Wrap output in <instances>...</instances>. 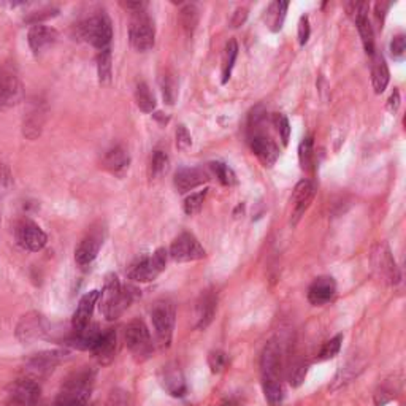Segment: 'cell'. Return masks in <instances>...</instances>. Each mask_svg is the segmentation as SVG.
I'll use <instances>...</instances> for the list:
<instances>
[{"label": "cell", "mask_w": 406, "mask_h": 406, "mask_svg": "<svg viewBox=\"0 0 406 406\" xmlns=\"http://www.w3.org/2000/svg\"><path fill=\"white\" fill-rule=\"evenodd\" d=\"M99 302L100 311L105 319L116 321L132 303V292L128 287L124 289L121 286L120 278L115 273H110L105 280V287L99 297Z\"/></svg>", "instance_id": "1"}, {"label": "cell", "mask_w": 406, "mask_h": 406, "mask_svg": "<svg viewBox=\"0 0 406 406\" xmlns=\"http://www.w3.org/2000/svg\"><path fill=\"white\" fill-rule=\"evenodd\" d=\"M94 373L91 370H80L71 374L60 390L54 406H87L92 389Z\"/></svg>", "instance_id": "2"}, {"label": "cell", "mask_w": 406, "mask_h": 406, "mask_svg": "<svg viewBox=\"0 0 406 406\" xmlns=\"http://www.w3.org/2000/svg\"><path fill=\"white\" fill-rule=\"evenodd\" d=\"M76 35L94 48L104 51L110 48L113 38V25L105 13L95 14L76 25Z\"/></svg>", "instance_id": "3"}, {"label": "cell", "mask_w": 406, "mask_h": 406, "mask_svg": "<svg viewBox=\"0 0 406 406\" xmlns=\"http://www.w3.org/2000/svg\"><path fill=\"white\" fill-rule=\"evenodd\" d=\"M174 319H177V311L174 305L167 299L157 300L151 308V321L156 332V338L159 346L166 349L170 346L173 330H174Z\"/></svg>", "instance_id": "4"}, {"label": "cell", "mask_w": 406, "mask_h": 406, "mask_svg": "<svg viewBox=\"0 0 406 406\" xmlns=\"http://www.w3.org/2000/svg\"><path fill=\"white\" fill-rule=\"evenodd\" d=\"M168 253L163 248L154 251L151 256L142 257L128 270V278L137 282H151L166 270Z\"/></svg>", "instance_id": "5"}, {"label": "cell", "mask_w": 406, "mask_h": 406, "mask_svg": "<svg viewBox=\"0 0 406 406\" xmlns=\"http://www.w3.org/2000/svg\"><path fill=\"white\" fill-rule=\"evenodd\" d=\"M124 338H126L127 348L131 349V352L133 354V357H135L137 361L143 362L151 356L153 352L151 335H150V330H148L146 324L142 319H133L127 324Z\"/></svg>", "instance_id": "6"}, {"label": "cell", "mask_w": 406, "mask_h": 406, "mask_svg": "<svg viewBox=\"0 0 406 406\" xmlns=\"http://www.w3.org/2000/svg\"><path fill=\"white\" fill-rule=\"evenodd\" d=\"M282 370V349L281 343L273 338L265 344L260 356V373L262 384H282L281 383Z\"/></svg>", "instance_id": "7"}, {"label": "cell", "mask_w": 406, "mask_h": 406, "mask_svg": "<svg viewBox=\"0 0 406 406\" xmlns=\"http://www.w3.org/2000/svg\"><path fill=\"white\" fill-rule=\"evenodd\" d=\"M23 97V86L18 71L12 64L0 67V110L16 105Z\"/></svg>", "instance_id": "8"}, {"label": "cell", "mask_w": 406, "mask_h": 406, "mask_svg": "<svg viewBox=\"0 0 406 406\" xmlns=\"http://www.w3.org/2000/svg\"><path fill=\"white\" fill-rule=\"evenodd\" d=\"M128 37H131L133 48L140 53H146L154 46V37H156L154 24L145 12L133 14L131 27H128Z\"/></svg>", "instance_id": "9"}, {"label": "cell", "mask_w": 406, "mask_h": 406, "mask_svg": "<svg viewBox=\"0 0 406 406\" xmlns=\"http://www.w3.org/2000/svg\"><path fill=\"white\" fill-rule=\"evenodd\" d=\"M168 256H170L174 262L184 264V262L203 259L207 253H205L203 246L200 245V241L195 238L192 234L183 232L173 240L170 251H168Z\"/></svg>", "instance_id": "10"}, {"label": "cell", "mask_w": 406, "mask_h": 406, "mask_svg": "<svg viewBox=\"0 0 406 406\" xmlns=\"http://www.w3.org/2000/svg\"><path fill=\"white\" fill-rule=\"evenodd\" d=\"M14 238L23 249L30 251V253H38L48 243V236H46L42 227L30 219L19 221L16 229H14Z\"/></svg>", "instance_id": "11"}, {"label": "cell", "mask_w": 406, "mask_h": 406, "mask_svg": "<svg viewBox=\"0 0 406 406\" xmlns=\"http://www.w3.org/2000/svg\"><path fill=\"white\" fill-rule=\"evenodd\" d=\"M372 264L373 269L378 271L379 278H383V281L389 282V284H397L400 281L398 267L395 264L394 256L385 243H378L374 246L372 254Z\"/></svg>", "instance_id": "12"}, {"label": "cell", "mask_w": 406, "mask_h": 406, "mask_svg": "<svg viewBox=\"0 0 406 406\" xmlns=\"http://www.w3.org/2000/svg\"><path fill=\"white\" fill-rule=\"evenodd\" d=\"M40 398V384L25 376L10 384L8 403L14 406H35Z\"/></svg>", "instance_id": "13"}, {"label": "cell", "mask_w": 406, "mask_h": 406, "mask_svg": "<svg viewBox=\"0 0 406 406\" xmlns=\"http://www.w3.org/2000/svg\"><path fill=\"white\" fill-rule=\"evenodd\" d=\"M105 240V229L94 227L84 235V238L80 241L78 248L75 249V260L80 267H87L95 260L97 254L104 245Z\"/></svg>", "instance_id": "14"}, {"label": "cell", "mask_w": 406, "mask_h": 406, "mask_svg": "<svg viewBox=\"0 0 406 406\" xmlns=\"http://www.w3.org/2000/svg\"><path fill=\"white\" fill-rule=\"evenodd\" d=\"M48 328L45 317L37 311L27 313L19 319L16 326V337L23 343H32L38 338H42Z\"/></svg>", "instance_id": "15"}, {"label": "cell", "mask_w": 406, "mask_h": 406, "mask_svg": "<svg viewBox=\"0 0 406 406\" xmlns=\"http://www.w3.org/2000/svg\"><path fill=\"white\" fill-rule=\"evenodd\" d=\"M60 357L63 356H60L59 351H43L35 354L25 363V372H27L29 378L37 381L38 378L48 376L49 373H53V370L60 362Z\"/></svg>", "instance_id": "16"}, {"label": "cell", "mask_w": 406, "mask_h": 406, "mask_svg": "<svg viewBox=\"0 0 406 406\" xmlns=\"http://www.w3.org/2000/svg\"><path fill=\"white\" fill-rule=\"evenodd\" d=\"M249 143L251 150L265 167L275 166V162L280 157V148L276 146V143L270 137H267L265 133H254Z\"/></svg>", "instance_id": "17"}, {"label": "cell", "mask_w": 406, "mask_h": 406, "mask_svg": "<svg viewBox=\"0 0 406 406\" xmlns=\"http://www.w3.org/2000/svg\"><path fill=\"white\" fill-rule=\"evenodd\" d=\"M58 30L53 27H48V25L37 24L32 25L29 29L27 34V42L30 49H32L34 54H42L46 49L51 48L56 42H58Z\"/></svg>", "instance_id": "18"}, {"label": "cell", "mask_w": 406, "mask_h": 406, "mask_svg": "<svg viewBox=\"0 0 406 406\" xmlns=\"http://www.w3.org/2000/svg\"><path fill=\"white\" fill-rule=\"evenodd\" d=\"M337 294V282L332 276H319L308 289V302L315 306H322L332 302Z\"/></svg>", "instance_id": "19"}, {"label": "cell", "mask_w": 406, "mask_h": 406, "mask_svg": "<svg viewBox=\"0 0 406 406\" xmlns=\"http://www.w3.org/2000/svg\"><path fill=\"white\" fill-rule=\"evenodd\" d=\"M208 174L203 168H197V167H186V168H179V170L174 173V188L179 194H186L194 191L195 188L202 186L203 183L208 181Z\"/></svg>", "instance_id": "20"}, {"label": "cell", "mask_w": 406, "mask_h": 406, "mask_svg": "<svg viewBox=\"0 0 406 406\" xmlns=\"http://www.w3.org/2000/svg\"><path fill=\"white\" fill-rule=\"evenodd\" d=\"M116 349H117L116 330L108 328L106 332L100 333L99 340L95 341L94 348H92L91 351L94 354L95 361L100 365H110L116 356Z\"/></svg>", "instance_id": "21"}, {"label": "cell", "mask_w": 406, "mask_h": 406, "mask_svg": "<svg viewBox=\"0 0 406 406\" xmlns=\"http://www.w3.org/2000/svg\"><path fill=\"white\" fill-rule=\"evenodd\" d=\"M216 308H218V295L213 291H205L195 308V317H197L195 327L199 330H207L210 327L216 316Z\"/></svg>", "instance_id": "22"}, {"label": "cell", "mask_w": 406, "mask_h": 406, "mask_svg": "<svg viewBox=\"0 0 406 406\" xmlns=\"http://www.w3.org/2000/svg\"><path fill=\"white\" fill-rule=\"evenodd\" d=\"M100 292L99 291H91L81 297V300L78 303V308H76L74 319H71V326H74L75 332H80L89 326L92 313H94V308L99 302Z\"/></svg>", "instance_id": "23"}, {"label": "cell", "mask_w": 406, "mask_h": 406, "mask_svg": "<svg viewBox=\"0 0 406 406\" xmlns=\"http://www.w3.org/2000/svg\"><path fill=\"white\" fill-rule=\"evenodd\" d=\"M102 166L105 170L116 174V177H122L131 166V156L122 146H113L111 150L105 153L104 159H102Z\"/></svg>", "instance_id": "24"}, {"label": "cell", "mask_w": 406, "mask_h": 406, "mask_svg": "<svg viewBox=\"0 0 406 406\" xmlns=\"http://www.w3.org/2000/svg\"><path fill=\"white\" fill-rule=\"evenodd\" d=\"M315 184L310 179H303L295 186V191L292 194V203H294V224L300 219V216L310 207L313 197H315Z\"/></svg>", "instance_id": "25"}, {"label": "cell", "mask_w": 406, "mask_h": 406, "mask_svg": "<svg viewBox=\"0 0 406 406\" xmlns=\"http://www.w3.org/2000/svg\"><path fill=\"white\" fill-rule=\"evenodd\" d=\"M161 383L163 389L173 397H183L186 394V383H184L183 374L177 365H167L162 368Z\"/></svg>", "instance_id": "26"}, {"label": "cell", "mask_w": 406, "mask_h": 406, "mask_svg": "<svg viewBox=\"0 0 406 406\" xmlns=\"http://www.w3.org/2000/svg\"><path fill=\"white\" fill-rule=\"evenodd\" d=\"M389 69L381 53H373L372 59V83L376 94H383L389 84Z\"/></svg>", "instance_id": "27"}, {"label": "cell", "mask_w": 406, "mask_h": 406, "mask_svg": "<svg viewBox=\"0 0 406 406\" xmlns=\"http://www.w3.org/2000/svg\"><path fill=\"white\" fill-rule=\"evenodd\" d=\"M365 368V362H361L359 359H352V361H349L344 367H341L338 370L335 379H333L332 383V390H338L344 387V385H348L349 383H352L354 379H356L359 374L363 372Z\"/></svg>", "instance_id": "28"}, {"label": "cell", "mask_w": 406, "mask_h": 406, "mask_svg": "<svg viewBox=\"0 0 406 406\" xmlns=\"http://www.w3.org/2000/svg\"><path fill=\"white\" fill-rule=\"evenodd\" d=\"M100 330L97 326H87L86 328L80 332H75V335L70 338V344L76 349H81V351H91L94 348L95 341L99 340L100 337Z\"/></svg>", "instance_id": "29"}, {"label": "cell", "mask_w": 406, "mask_h": 406, "mask_svg": "<svg viewBox=\"0 0 406 406\" xmlns=\"http://www.w3.org/2000/svg\"><path fill=\"white\" fill-rule=\"evenodd\" d=\"M354 23H356L359 34H361V38H362L365 51H367V54L373 56V53H374V37H373L372 23H370V19H368V12L359 14L357 18H354Z\"/></svg>", "instance_id": "30"}, {"label": "cell", "mask_w": 406, "mask_h": 406, "mask_svg": "<svg viewBox=\"0 0 406 406\" xmlns=\"http://www.w3.org/2000/svg\"><path fill=\"white\" fill-rule=\"evenodd\" d=\"M287 7H289L287 2H273L265 12V23L270 27L271 32H278V30H281L282 23H284L286 18Z\"/></svg>", "instance_id": "31"}, {"label": "cell", "mask_w": 406, "mask_h": 406, "mask_svg": "<svg viewBox=\"0 0 406 406\" xmlns=\"http://www.w3.org/2000/svg\"><path fill=\"white\" fill-rule=\"evenodd\" d=\"M45 113L40 110L38 105H35L24 117V135L29 138H35L40 135L43 126Z\"/></svg>", "instance_id": "32"}, {"label": "cell", "mask_w": 406, "mask_h": 406, "mask_svg": "<svg viewBox=\"0 0 406 406\" xmlns=\"http://www.w3.org/2000/svg\"><path fill=\"white\" fill-rule=\"evenodd\" d=\"M236 56H238V45H236L235 40H229L227 45H225L224 48V53H223V67H221V81H223V84H225L230 78V75H232V69L235 65V60H236Z\"/></svg>", "instance_id": "33"}, {"label": "cell", "mask_w": 406, "mask_h": 406, "mask_svg": "<svg viewBox=\"0 0 406 406\" xmlns=\"http://www.w3.org/2000/svg\"><path fill=\"white\" fill-rule=\"evenodd\" d=\"M179 23L188 37H192L195 27L199 24V8L194 3H188L179 10Z\"/></svg>", "instance_id": "34"}, {"label": "cell", "mask_w": 406, "mask_h": 406, "mask_svg": "<svg viewBox=\"0 0 406 406\" xmlns=\"http://www.w3.org/2000/svg\"><path fill=\"white\" fill-rule=\"evenodd\" d=\"M135 102L137 106L143 113H153L156 110V99L146 83H138L135 87Z\"/></svg>", "instance_id": "35"}, {"label": "cell", "mask_w": 406, "mask_h": 406, "mask_svg": "<svg viewBox=\"0 0 406 406\" xmlns=\"http://www.w3.org/2000/svg\"><path fill=\"white\" fill-rule=\"evenodd\" d=\"M97 71H99V80L102 84L110 83L111 80V51L106 48L100 51L97 56Z\"/></svg>", "instance_id": "36"}, {"label": "cell", "mask_w": 406, "mask_h": 406, "mask_svg": "<svg viewBox=\"0 0 406 406\" xmlns=\"http://www.w3.org/2000/svg\"><path fill=\"white\" fill-rule=\"evenodd\" d=\"M161 87H162V97L166 100L167 105H173L178 95V84L174 80V75L166 74L161 78Z\"/></svg>", "instance_id": "37"}, {"label": "cell", "mask_w": 406, "mask_h": 406, "mask_svg": "<svg viewBox=\"0 0 406 406\" xmlns=\"http://www.w3.org/2000/svg\"><path fill=\"white\" fill-rule=\"evenodd\" d=\"M341 343H343V335H337L324 343L319 354H317V361L324 362V361H330V359L335 357L337 354L340 352Z\"/></svg>", "instance_id": "38"}, {"label": "cell", "mask_w": 406, "mask_h": 406, "mask_svg": "<svg viewBox=\"0 0 406 406\" xmlns=\"http://www.w3.org/2000/svg\"><path fill=\"white\" fill-rule=\"evenodd\" d=\"M207 195H208L207 188H205L203 191H199V192H194V194L189 195V197L184 200V205H183L184 213L189 214V216L199 213L203 207V202H205V199H207Z\"/></svg>", "instance_id": "39"}, {"label": "cell", "mask_w": 406, "mask_h": 406, "mask_svg": "<svg viewBox=\"0 0 406 406\" xmlns=\"http://www.w3.org/2000/svg\"><path fill=\"white\" fill-rule=\"evenodd\" d=\"M212 168L216 174V178L221 181V184H224V186H229V188L236 184V177L234 170L229 166H225L224 162H213Z\"/></svg>", "instance_id": "40"}, {"label": "cell", "mask_w": 406, "mask_h": 406, "mask_svg": "<svg viewBox=\"0 0 406 406\" xmlns=\"http://www.w3.org/2000/svg\"><path fill=\"white\" fill-rule=\"evenodd\" d=\"M299 159L303 170H310L313 166V137L303 138L299 148Z\"/></svg>", "instance_id": "41"}, {"label": "cell", "mask_w": 406, "mask_h": 406, "mask_svg": "<svg viewBox=\"0 0 406 406\" xmlns=\"http://www.w3.org/2000/svg\"><path fill=\"white\" fill-rule=\"evenodd\" d=\"M308 373V363L305 361H297L292 363L289 370V383L292 387H299V385L305 381Z\"/></svg>", "instance_id": "42"}, {"label": "cell", "mask_w": 406, "mask_h": 406, "mask_svg": "<svg viewBox=\"0 0 406 406\" xmlns=\"http://www.w3.org/2000/svg\"><path fill=\"white\" fill-rule=\"evenodd\" d=\"M397 390L398 387L395 385V383H385L383 384L381 387L376 390V394H374V403L376 406H384L387 405L390 400H394L395 395H397Z\"/></svg>", "instance_id": "43"}, {"label": "cell", "mask_w": 406, "mask_h": 406, "mask_svg": "<svg viewBox=\"0 0 406 406\" xmlns=\"http://www.w3.org/2000/svg\"><path fill=\"white\" fill-rule=\"evenodd\" d=\"M168 156L163 151H154L151 157V177L157 178L167 172Z\"/></svg>", "instance_id": "44"}, {"label": "cell", "mask_w": 406, "mask_h": 406, "mask_svg": "<svg viewBox=\"0 0 406 406\" xmlns=\"http://www.w3.org/2000/svg\"><path fill=\"white\" fill-rule=\"evenodd\" d=\"M208 365L213 373H221L225 368V365H227V354L224 351H219V349L212 351L208 354Z\"/></svg>", "instance_id": "45"}, {"label": "cell", "mask_w": 406, "mask_h": 406, "mask_svg": "<svg viewBox=\"0 0 406 406\" xmlns=\"http://www.w3.org/2000/svg\"><path fill=\"white\" fill-rule=\"evenodd\" d=\"M105 406H132V398L131 394L126 392V390H113L108 397Z\"/></svg>", "instance_id": "46"}, {"label": "cell", "mask_w": 406, "mask_h": 406, "mask_svg": "<svg viewBox=\"0 0 406 406\" xmlns=\"http://www.w3.org/2000/svg\"><path fill=\"white\" fill-rule=\"evenodd\" d=\"M58 13H59L58 8H43V10H38V12L30 13V16L25 18V23L32 24V25L42 24V21H46V19H49V18H54Z\"/></svg>", "instance_id": "47"}, {"label": "cell", "mask_w": 406, "mask_h": 406, "mask_svg": "<svg viewBox=\"0 0 406 406\" xmlns=\"http://www.w3.org/2000/svg\"><path fill=\"white\" fill-rule=\"evenodd\" d=\"M275 126L278 128L280 135H281V140H282V145H287L289 143V135H291V124H289V120L284 115H275Z\"/></svg>", "instance_id": "48"}, {"label": "cell", "mask_w": 406, "mask_h": 406, "mask_svg": "<svg viewBox=\"0 0 406 406\" xmlns=\"http://www.w3.org/2000/svg\"><path fill=\"white\" fill-rule=\"evenodd\" d=\"M405 51H406V40L405 35H397V37L392 38L390 42V54L395 60H402L405 58Z\"/></svg>", "instance_id": "49"}, {"label": "cell", "mask_w": 406, "mask_h": 406, "mask_svg": "<svg viewBox=\"0 0 406 406\" xmlns=\"http://www.w3.org/2000/svg\"><path fill=\"white\" fill-rule=\"evenodd\" d=\"M192 145V137L188 132V128L184 126H178L177 128V146L179 150H188Z\"/></svg>", "instance_id": "50"}, {"label": "cell", "mask_w": 406, "mask_h": 406, "mask_svg": "<svg viewBox=\"0 0 406 406\" xmlns=\"http://www.w3.org/2000/svg\"><path fill=\"white\" fill-rule=\"evenodd\" d=\"M310 21H308V16H302L299 21V43L303 46L306 45L308 38H310Z\"/></svg>", "instance_id": "51"}, {"label": "cell", "mask_w": 406, "mask_h": 406, "mask_svg": "<svg viewBox=\"0 0 406 406\" xmlns=\"http://www.w3.org/2000/svg\"><path fill=\"white\" fill-rule=\"evenodd\" d=\"M246 18H248V10L246 8H236L232 19H230V23H232V27H240V25H243Z\"/></svg>", "instance_id": "52"}, {"label": "cell", "mask_w": 406, "mask_h": 406, "mask_svg": "<svg viewBox=\"0 0 406 406\" xmlns=\"http://www.w3.org/2000/svg\"><path fill=\"white\" fill-rule=\"evenodd\" d=\"M121 5L126 10H128V12H132L133 14H137V13L145 12V8H146L148 3L146 2H121Z\"/></svg>", "instance_id": "53"}, {"label": "cell", "mask_w": 406, "mask_h": 406, "mask_svg": "<svg viewBox=\"0 0 406 406\" xmlns=\"http://www.w3.org/2000/svg\"><path fill=\"white\" fill-rule=\"evenodd\" d=\"M389 7H390V3H385V2H378L376 7H374V16H376L379 24H383L385 12H387Z\"/></svg>", "instance_id": "54"}, {"label": "cell", "mask_w": 406, "mask_h": 406, "mask_svg": "<svg viewBox=\"0 0 406 406\" xmlns=\"http://www.w3.org/2000/svg\"><path fill=\"white\" fill-rule=\"evenodd\" d=\"M398 105H400V94H398V91L395 89V91L392 92V95H390L389 104H387V108H389L390 111H397Z\"/></svg>", "instance_id": "55"}, {"label": "cell", "mask_w": 406, "mask_h": 406, "mask_svg": "<svg viewBox=\"0 0 406 406\" xmlns=\"http://www.w3.org/2000/svg\"><path fill=\"white\" fill-rule=\"evenodd\" d=\"M219 406H240V402L235 398H229V400H224V402L221 403Z\"/></svg>", "instance_id": "56"}]
</instances>
